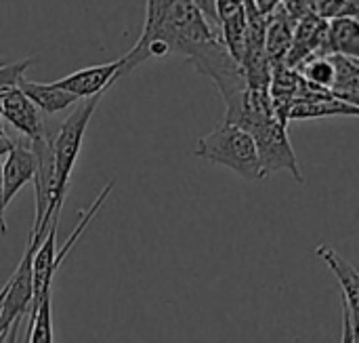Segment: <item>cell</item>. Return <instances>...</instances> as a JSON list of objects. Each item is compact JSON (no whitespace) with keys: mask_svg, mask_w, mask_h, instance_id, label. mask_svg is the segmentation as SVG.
<instances>
[{"mask_svg":"<svg viewBox=\"0 0 359 343\" xmlns=\"http://www.w3.org/2000/svg\"><path fill=\"white\" fill-rule=\"evenodd\" d=\"M151 42H162L168 53L191 59L196 70L221 93L223 101L246 89L242 65L221 42L219 30L206 21L191 0H145V23L130 51L137 53Z\"/></svg>","mask_w":359,"mask_h":343,"instance_id":"cell-1","label":"cell"},{"mask_svg":"<svg viewBox=\"0 0 359 343\" xmlns=\"http://www.w3.org/2000/svg\"><path fill=\"white\" fill-rule=\"evenodd\" d=\"M101 99H103V95L80 99L78 105L67 114V118L57 127V131H53V143H50V148H53V198H50V205L46 209V215H44L38 232L29 234L38 240H42L53 215H61V207H63V200L67 194L72 171H74L76 160L82 150L86 127H88Z\"/></svg>","mask_w":359,"mask_h":343,"instance_id":"cell-2","label":"cell"},{"mask_svg":"<svg viewBox=\"0 0 359 343\" xmlns=\"http://www.w3.org/2000/svg\"><path fill=\"white\" fill-rule=\"evenodd\" d=\"M194 156L212 164H221L246 181L265 179L255 139L250 133L227 120H221L210 133L198 139Z\"/></svg>","mask_w":359,"mask_h":343,"instance_id":"cell-3","label":"cell"},{"mask_svg":"<svg viewBox=\"0 0 359 343\" xmlns=\"http://www.w3.org/2000/svg\"><path fill=\"white\" fill-rule=\"evenodd\" d=\"M250 137L255 139L265 177L271 173L288 171L299 183H305L297 154L288 139V124H284L282 120H278V116H273L267 122L259 124L255 131H250Z\"/></svg>","mask_w":359,"mask_h":343,"instance_id":"cell-4","label":"cell"},{"mask_svg":"<svg viewBox=\"0 0 359 343\" xmlns=\"http://www.w3.org/2000/svg\"><path fill=\"white\" fill-rule=\"evenodd\" d=\"M40 240L27 238L25 253L15 268L13 276L6 283V295L2 302V312H0V337L8 331V327L17 321L23 318L29 312L32 299H34V283H32V255L36 251V245Z\"/></svg>","mask_w":359,"mask_h":343,"instance_id":"cell-5","label":"cell"},{"mask_svg":"<svg viewBox=\"0 0 359 343\" xmlns=\"http://www.w3.org/2000/svg\"><path fill=\"white\" fill-rule=\"evenodd\" d=\"M0 118L6 120L25 141H42L50 135L44 114L19 91V86L0 93Z\"/></svg>","mask_w":359,"mask_h":343,"instance_id":"cell-6","label":"cell"},{"mask_svg":"<svg viewBox=\"0 0 359 343\" xmlns=\"http://www.w3.org/2000/svg\"><path fill=\"white\" fill-rule=\"evenodd\" d=\"M326 32H328V19H324L311 11L305 13L301 19H297L294 30H292V42H290L288 55L284 59V65L297 70L301 63H305L311 57L328 55Z\"/></svg>","mask_w":359,"mask_h":343,"instance_id":"cell-7","label":"cell"},{"mask_svg":"<svg viewBox=\"0 0 359 343\" xmlns=\"http://www.w3.org/2000/svg\"><path fill=\"white\" fill-rule=\"evenodd\" d=\"M2 194L4 205L8 207L11 200L19 194V190L34 181L36 177V156L29 148V143H23V139H13L6 154L2 156Z\"/></svg>","mask_w":359,"mask_h":343,"instance_id":"cell-8","label":"cell"},{"mask_svg":"<svg viewBox=\"0 0 359 343\" xmlns=\"http://www.w3.org/2000/svg\"><path fill=\"white\" fill-rule=\"evenodd\" d=\"M120 67H122V59L101 63V65H93V67H82V70L67 74L61 80H55V84L61 86L63 91L72 93L78 99L105 95L107 89L116 80H120Z\"/></svg>","mask_w":359,"mask_h":343,"instance_id":"cell-9","label":"cell"},{"mask_svg":"<svg viewBox=\"0 0 359 343\" xmlns=\"http://www.w3.org/2000/svg\"><path fill=\"white\" fill-rule=\"evenodd\" d=\"M316 253L324 261V266H328L332 274L337 276L343 289V306L351 314L355 329H359V272L330 245H320Z\"/></svg>","mask_w":359,"mask_h":343,"instance_id":"cell-10","label":"cell"},{"mask_svg":"<svg viewBox=\"0 0 359 343\" xmlns=\"http://www.w3.org/2000/svg\"><path fill=\"white\" fill-rule=\"evenodd\" d=\"M294 23L297 19L288 15L282 4H278L269 15H265V53L271 67L284 63L292 42Z\"/></svg>","mask_w":359,"mask_h":343,"instance_id":"cell-11","label":"cell"},{"mask_svg":"<svg viewBox=\"0 0 359 343\" xmlns=\"http://www.w3.org/2000/svg\"><path fill=\"white\" fill-rule=\"evenodd\" d=\"M17 86L44 116H53V114L65 112V110L74 108L80 101L78 97H74L72 93L63 91L55 82L42 84V82H34V80L21 78Z\"/></svg>","mask_w":359,"mask_h":343,"instance_id":"cell-12","label":"cell"},{"mask_svg":"<svg viewBox=\"0 0 359 343\" xmlns=\"http://www.w3.org/2000/svg\"><path fill=\"white\" fill-rule=\"evenodd\" d=\"M359 114V105L345 103L332 95L316 97V99H299L292 101L286 110V120H313V118H330V116H349L355 118Z\"/></svg>","mask_w":359,"mask_h":343,"instance_id":"cell-13","label":"cell"},{"mask_svg":"<svg viewBox=\"0 0 359 343\" xmlns=\"http://www.w3.org/2000/svg\"><path fill=\"white\" fill-rule=\"evenodd\" d=\"M326 51L345 57H359V23L355 17H334L328 19Z\"/></svg>","mask_w":359,"mask_h":343,"instance_id":"cell-14","label":"cell"},{"mask_svg":"<svg viewBox=\"0 0 359 343\" xmlns=\"http://www.w3.org/2000/svg\"><path fill=\"white\" fill-rule=\"evenodd\" d=\"M334 82L330 86V95L351 103L359 105V63L353 57H345V55H334Z\"/></svg>","mask_w":359,"mask_h":343,"instance_id":"cell-15","label":"cell"},{"mask_svg":"<svg viewBox=\"0 0 359 343\" xmlns=\"http://www.w3.org/2000/svg\"><path fill=\"white\" fill-rule=\"evenodd\" d=\"M27 343H55L53 331V295L48 293L27 314Z\"/></svg>","mask_w":359,"mask_h":343,"instance_id":"cell-16","label":"cell"},{"mask_svg":"<svg viewBox=\"0 0 359 343\" xmlns=\"http://www.w3.org/2000/svg\"><path fill=\"white\" fill-rule=\"evenodd\" d=\"M309 11L324 17H355L358 15V0H305Z\"/></svg>","mask_w":359,"mask_h":343,"instance_id":"cell-17","label":"cell"},{"mask_svg":"<svg viewBox=\"0 0 359 343\" xmlns=\"http://www.w3.org/2000/svg\"><path fill=\"white\" fill-rule=\"evenodd\" d=\"M34 59L36 57H25V59L13 61V63H2L0 65V93L15 89L19 84V80L23 78L25 70L34 63Z\"/></svg>","mask_w":359,"mask_h":343,"instance_id":"cell-18","label":"cell"},{"mask_svg":"<svg viewBox=\"0 0 359 343\" xmlns=\"http://www.w3.org/2000/svg\"><path fill=\"white\" fill-rule=\"evenodd\" d=\"M200 11H202V15L206 17V21L212 25V27H217V15H215V0H191Z\"/></svg>","mask_w":359,"mask_h":343,"instance_id":"cell-19","label":"cell"},{"mask_svg":"<svg viewBox=\"0 0 359 343\" xmlns=\"http://www.w3.org/2000/svg\"><path fill=\"white\" fill-rule=\"evenodd\" d=\"M341 343H358V329H355V325L351 321V314L347 310H345V325H343V339H341Z\"/></svg>","mask_w":359,"mask_h":343,"instance_id":"cell-20","label":"cell"},{"mask_svg":"<svg viewBox=\"0 0 359 343\" xmlns=\"http://www.w3.org/2000/svg\"><path fill=\"white\" fill-rule=\"evenodd\" d=\"M21 321L23 318H17L11 327H8V331L0 337V343H17V335H19V327H21Z\"/></svg>","mask_w":359,"mask_h":343,"instance_id":"cell-21","label":"cell"},{"mask_svg":"<svg viewBox=\"0 0 359 343\" xmlns=\"http://www.w3.org/2000/svg\"><path fill=\"white\" fill-rule=\"evenodd\" d=\"M4 211H6V205H4V194H2V167H0V236L6 234V219H4Z\"/></svg>","mask_w":359,"mask_h":343,"instance_id":"cell-22","label":"cell"},{"mask_svg":"<svg viewBox=\"0 0 359 343\" xmlns=\"http://www.w3.org/2000/svg\"><path fill=\"white\" fill-rule=\"evenodd\" d=\"M257 4V8L261 11V15H269L282 0H252Z\"/></svg>","mask_w":359,"mask_h":343,"instance_id":"cell-23","label":"cell"},{"mask_svg":"<svg viewBox=\"0 0 359 343\" xmlns=\"http://www.w3.org/2000/svg\"><path fill=\"white\" fill-rule=\"evenodd\" d=\"M4 295H6V285L0 289V312H2V302H4Z\"/></svg>","mask_w":359,"mask_h":343,"instance_id":"cell-24","label":"cell"},{"mask_svg":"<svg viewBox=\"0 0 359 343\" xmlns=\"http://www.w3.org/2000/svg\"><path fill=\"white\" fill-rule=\"evenodd\" d=\"M6 135V131H4V120L0 118V137H4Z\"/></svg>","mask_w":359,"mask_h":343,"instance_id":"cell-25","label":"cell"},{"mask_svg":"<svg viewBox=\"0 0 359 343\" xmlns=\"http://www.w3.org/2000/svg\"><path fill=\"white\" fill-rule=\"evenodd\" d=\"M2 63H6V59H4V57H0V65H2Z\"/></svg>","mask_w":359,"mask_h":343,"instance_id":"cell-26","label":"cell"}]
</instances>
